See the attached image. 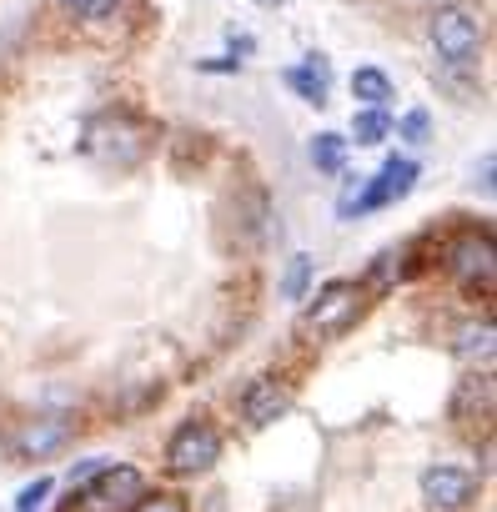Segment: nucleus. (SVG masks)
Here are the masks:
<instances>
[{
	"instance_id": "f257e3e1",
	"label": "nucleus",
	"mask_w": 497,
	"mask_h": 512,
	"mask_svg": "<svg viewBox=\"0 0 497 512\" xmlns=\"http://www.w3.org/2000/svg\"><path fill=\"white\" fill-rule=\"evenodd\" d=\"M146 146H151V131H146L136 116H126V111L101 116V121L86 131V151H91L101 166H116V171H131V166L146 156Z\"/></svg>"
},
{
	"instance_id": "f03ea898",
	"label": "nucleus",
	"mask_w": 497,
	"mask_h": 512,
	"mask_svg": "<svg viewBox=\"0 0 497 512\" xmlns=\"http://www.w3.org/2000/svg\"><path fill=\"white\" fill-rule=\"evenodd\" d=\"M432 51L442 66H472L482 51V21L472 6H437L432 11Z\"/></svg>"
},
{
	"instance_id": "7ed1b4c3",
	"label": "nucleus",
	"mask_w": 497,
	"mask_h": 512,
	"mask_svg": "<svg viewBox=\"0 0 497 512\" xmlns=\"http://www.w3.org/2000/svg\"><path fill=\"white\" fill-rule=\"evenodd\" d=\"M442 267L452 272L457 287H467V292H492V282H497V246H492L487 231H462V236L447 246Z\"/></svg>"
},
{
	"instance_id": "20e7f679",
	"label": "nucleus",
	"mask_w": 497,
	"mask_h": 512,
	"mask_svg": "<svg viewBox=\"0 0 497 512\" xmlns=\"http://www.w3.org/2000/svg\"><path fill=\"white\" fill-rule=\"evenodd\" d=\"M357 312H362V287H357V282H332V287H322L317 302L307 307L302 337H312V342L342 337V332L357 322Z\"/></svg>"
},
{
	"instance_id": "39448f33",
	"label": "nucleus",
	"mask_w": 497,
	"mask_h": 512,
	"mask_svg": "<svg viewBox=\"0 0 497 512\" xmlns=\"http://www.w3.org/2000/svg\"><path fill=\"white\" fill-rule=\"evenodd\" d=\"M216 457H221V432H216L211 422H201V417L181 422V427L171 432V442H166V467H171L176 477L211 472Z\"/></svg>"
},
{
	"instance_id": "423d86ee",
	"label": "nucleus",
	"mask_w": 497,
	"mask_h": 512,
	"mask_svg": "<svg viewBox=\"0 0 497 512\" xmlns=\"http://www.w3.org/2000/svg\"><path fill=\"white\" fill-rule=\"evenodd\" d=\"M146 492L141 467L121 462V467H96V477L81 492V512H131L136 497Z\"/></svg>"
},
{
	"instance_id": "0eeeda50",
	"label": "nucleus",
	"mask_w": 497,
	"mask_h": 512,
	"mask_svg": "<svg viewBox=\"0 0 497 512\" xmlns=\"http://www.w3.org/2000/svg\"><path fill=\"white\" fill-rule=\"evenodd\" d=\"M417 186V161H407V156H392L387 166H382V176L362 191V196H352L347 206H342V216H362V211H382V206H392V201H402L407 191Z\"/></svg>"
},
{
	"instance_id": "6e6552de",
	"label": "nucleus",
	"mask_w": 497,
	"mask_h": 512,
	"mask_svg": "<svg viewBox=\"0 0 497 512\" xmlns=\"http://www.w3.org/2000/svg\"><path fill=\"white\" fill-rule=\"evenodd\" d=\"M472 492H477V477H472L467 467H427V472H422V497H427L432 507L457 512V507L472 502Z\"/></svg>"
},
{
	"instance_id": "1a4fd4ad",
	"label": "nucleus",
	"mask_w": 497,
	"mask_h": 512,
	"mask_svg": "<svg viewBox=\"0 0 497 512\" xmlns=\"http://www.w3.org/2000/svg\"><path fill=\"white\" fill-rule=\"evenodd\" d=\"M287 407H292V387H287V382H277V377H257L252 387L241 392V417L252 422V427L277 422Z\"/></svg>"
},
{
	"instance_id": "9d476101",
	"label": "nucleus",
	"mask_w": 497,
	"mask_h": 512,
	"mask_svg": "<svg viewBox=\"0 0 497 512\" xmlns=\"http://www.w3.org/2000/svg\"><path fill=\"white\" fill-rule=\"evenodd\" d=\"M71 432H76V422L61 417V412H51V417H31V422L16 432V452H21V457H46V452L66 447Z\"/></svg>"
},
{
	"instance_id": "9b49d317",
	"label": "nucleus",
	"mask_w": 497,
	"mask_h": 512,
	"mask_svg": "<svg viewBox=\"0 0 497 512\" xmlns=\"http://www.w3.org/2000/svg\"><path fill=\"white\" fill-rule=\"evenodd\" d=\"M287 86H292L302 101L322 106V101H327V86H332V66H327L322 56H307L302 66H292V71H287Z\"/></svg>"
},
{
	"instance_id": "f8f14e48",
	"label": "nucleus",
	"mask_w": 497,
	"mask_h": 512,
	"mask_svg": "<svg viewBox=\"0 0 497 512\" xmlns=\"http://www.w3.org/2000/svg\"><path fill=\"white\" fill-rule=\"evenodd\" d=\"M352 96H357L362 106H387V101H392V81H387V71H377V66H357V71H352Z\"/></svg>"
},
{
	"instance_id": "ddd939ff",
	"label": "nucleus",
	"mask_w": 497,
	"mask_h": 512,
	"mask_svg": "<svg viewBox=\"0 0 497 512\" xmlns=\"http://www.w3.org/2000/svg\"><path fill=\"white\" fill-rule=\"evenodd\" d=\"M342 161H347V136L322 131V136L312 141V166H317L322 176H337V171H342Z\"/></svg>"
},
{
	"instance_id": "4468645a",
	"label": "nucleus",
	"mask_w": 497,
	"mask_h": 512,
	"mask_svg": "<svg viewBox=\"0 0 497 512\" xmlns=\"http://www.w3.org/2000/svg\"><path fill=\"white\" fill-rule=\"evenodd\" d=\"M452 347H457V357H482L487 362L492 357V322H462Z\"/></svg>"
},
{
	"instance_id": "2eb2a0df",
	"label": "nucleus",
	"mask_w": 497,
	"mask_h": 512,
	"mask_svg": "<svg viewBox=\"0 0 497 512\" xmlns=\"http://www.w3.org/2000/svg\"><path fill=\"white\" fill-rule=\"evenodd\" d=\"M387 131H392V116H387V106H367V111H357V121H352V136H357L362 146H377Z\"/></svg>"
},
{
	"instance_id": "dca6fc26",
	"label": "nucleus",
	"mask_w": 497,
	"mask_h": 512,
	"mask_svg": "<svg viewBox=\"0 0 497 512\" xmlns=\"http://www.w3.org/2000/svg\"><path fill=\"white\" fill-rule=\"evenodd\" d=\"M402 256H407V251H397V246L377 256V267H372V287H377V292H387L392 282H402V272H407V262H402Z\"/></svg>"
},
{
	"instance_id": "f3484780",
	"label": "nucleus",
	"mask_w": 497,
	"mask_h": 512,
	"mask_svg": "<svg viewBox=\"0 0 497 512\" xmlns=\"http://www.w3.org/2000/svg\"><path fill=\"white\" fill-rule=\"evenodd\" d=\"M307 287H312V256H292V267H287V277H282V297L302 302Z\"/></svg>"
},
{
	"instance_id": "a211bd4d",
	"label": "nucleus",
	"mask_w": 497,
	"mask_h": 512,
	"mask_svg": "<svg viewBox=\"0 0 497 512\" xmlns=\"http://www.w3.org/2000/svg\"><path fill=\"white\" fill-rule=\"evenodd\" d=\"M131 512H191V507H186V497H176V492H141Z\"/></svg>"
},
{
	"instance_id": "6ab92c4d",
	"label": "nucleus",
	"mask_w": 497,
	"mask_h": 512,
	"mask_svg": "<svg viewBox=\"0 0 497 512\" xmlns=\"http://www.w3.org/2000/svg\"><path fill=\"white\" fill-rule=\"evenodd\" d=\"M51 477H36L31 487H21V497H16V512H41L46 507V497H51Z\"/></svg>"
},
{
	"instance_id": "aec40b11",
	"label": "nucleus",
	"mask_w": 497,
	"mask_h": 512,
	"mask_svg": "<svg viewBox=\"0 0 497 512\" xmlns=\"http://www.w3.org/2000/svg\"><path fill=\"white\" fill-rule=\"evenodd\" d=\"M397 131H402L412 146H422V141L432 136V116H427V111H407V116L397 121Z\"/></svg>"
},
{
	"instance_id": "412c9836",
	"label": "nucleus",
	"mask_w": 497,
	"mask_h": 512,
	"mask_svg": "<svg viewBox=\"0 0 497 512\" xmlns=\"http://www.w3.org/2000/svg\"><path fill=\"white\" fill-rule=\"evenodd\" d=\"M111 6L116 0H66V11L81 16V21H101V16H111Z\"/></svg>"
}]
</instances>
